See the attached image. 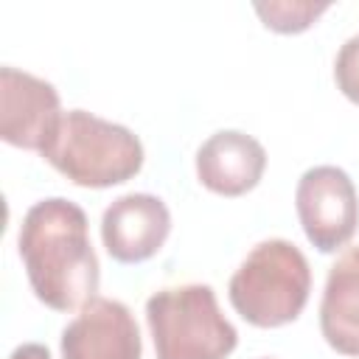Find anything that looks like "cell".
Returning a JSON list of instances; mask_svg holds the SVG:
<instances>
[{
    "label": "cell",
    "instance_id": "cell-1",
    "mask_svg": "<svg viewBox=\"0 0 359 359\" xmlns=\"http://www.w3.org/2000/svg\"><path fill=\"white\" fill-rule=\"evenodd\" d=\"M28 283L48 309L81 311L98 297V255L87 236V213L62 196L28 208L17 236Z\"/></svg>",
    "mask_w": 359,
    "mask_h": 359
},
{
    "label": "cell",
    "instance_id": "cell-2",
    "mask_svg": "<svg viewBox=\"0 0 359 359\" xmlns=\"http://www.w3.org/2000/svg\"><path fill=\"white\" fill-rule=\"evenodd\" d=\"M42 157L81 188H109L143 168V143L121 123L87 109H70L62 115Z\"/></svg>",
    "mask_w": 359,
    "mask_h": 359
},
{
    "label": "cell",
    "instance_id": "cell-3",
    "mask_svg": "<svg viewBox=\"0 0 359 359\" xmlns=\"http://www.w3.org/2000/svg\"><path fill=\"white\" fill-rule=\"evenodd\" d=\"M311 269L306 255L286 238H269L250 250L233 272L227 294L233 309L258 328L294 323L309 303Z\"/></svg>",
    "mask_w": 359,
    "mask_h": 359
},
{
    "label": "cell",
    "instance_id": "cell-4",
    "mask_svg": "<svg viewBox=\"0 0 359 359\" xmlns=\"http://www.w3.org/2000/svg\"><path fill=\"white\" fill-rule=\"evenodd\" d=\"M157 359H227L238 334L208 283L165 286L146 300Z\"/></svg>",
    "mask_w": 359,
    "mask_h": 359
},
{
    "label": "cell",
    "instance_id": "cell-5",
    "mask_svg": "<svg viewBox=\"0 0 359 359\" xmlns=\"http://www.w3.org/2000/svg\"><path fill=\"white\" fill-rule=\"evenodd\" d=\"M294 208L306 238L320 252H337L359 227V199L353 180L337 165L309 168L294 191Z\"/></svg>",
    "mask_w": 359,
    "mask_h": 359
},
{
    "label": "cell",
    "instance_id": "cell-6",
    "mask_svg": "<svg viewBox=\"0 0 359 359\" xmlns=\"http://www.w3.org/2000/svg\"><path fill=\"white\" fill-rule=\"evenodd\" d=\"M62 115L50 81L17 67H0V137L6 143L42 154Z\"/></svg>",
    "mask_w": 359,
    "mask_h": 359
},
{
    "label": "cell",
    "instance_id": "cell-7",
    "mask_svg": "<svg viewBox=\"0 0 359 359\" xmlns=\"http://www.w3.org/2000/svg\"><path fill=\"white\" fill-rule=\"evenodd\" d=\"M140 353L137 323L112 297H93L62 331V359H140Z\"/></svg>",
    "mask_w": 359,
    "mask_h": 359
},
{
    "label": "cell",
    "instance_id": "cell-8",
    "mask_svg": "<svg viewBox=\"0 0 359 359\" xmlns=\"http://www.w3.org/2000/svg\"><path fill=\"white\" fill-rule=\"evenodd\" d=\"M171 233V213L160 196L126 194L118 196L101 216V241L109 258L140 264L160 252Z\"/></svg>",
    "mask_w": 359,
    "mask_h": 359
},
{
    "label": "cell",
    "instance_id": "cell-9",
    "mask_svg": "<svg viewBox=\"0 0 359 359\" xmlns=\"http://www.w3.org/2000/svg\"><path fill=\"white\" fill-rule=\"evenodd\" d=\"M266 168L264 146L238 129L210 135L196 151L199 182L219 196H241L258 185Z\"/></svg>",
    "mask_w": 359,
    "mask_h": 359
},
{
    "label": "cell",
    "instance_id": "cell-10",
    "mask_svg": "<svg viewBox=\"0 0 359 359\" xmlns=\"http://www.w3.org/2000/svg\"><path fill=\"white\" fill-rule=\"evenodd\" d=\"M320 331L325 342L342 356H359V247L345 250L328 269Z\"/></svg>",
    "mask_w": 359,
    "mask_h": 359
},
{
    "label": "cell",
    "instance_id": "cell-11",
    "mask_svg": "<svg viewBox=\"0 0 359 359\" xmlns=\"http://www.w3.org/2000/svg\"><path fill=\"white\" fill-rule=\"evenodd\" d=\"M323 11H328V3H311V0H269L255 3V14L261 22L278 34H300L306 31Z\"/></svg>",
    "mask_w": 359,
    "mask_h": 359
},
{
    "label": "cell",
    "instance_id": "cell-12",
    "mask_svg": "<svg viewBox=\"0 0 359 359\" xmlns=\"http://www.w3.org/2000/svg\"><path fill=\"white\" fill-rule=\"evenodd\" d=\"M334 79H337V87L342 90V95L353 104H359V34L351 36L339 53H337V62H334Z\"/></svg>",
    "mask_w": 359,
    "mask_h": 359
},
{
    "label": "cell",
    "instance_id": "cell-13",
    "mask_svg": "<svg viewBox=\"0 0 359 359\" xmlns=\"http://www.w3.org/2000/svg\"><path fill=\"white\" fill-rule=\"evenodd\" d=\"M8 359H50V351L39 342H25V345L14 348Z\"/></svg>",
    "mask_w": 359,
    "mask_h": 359
}]
</instances>
